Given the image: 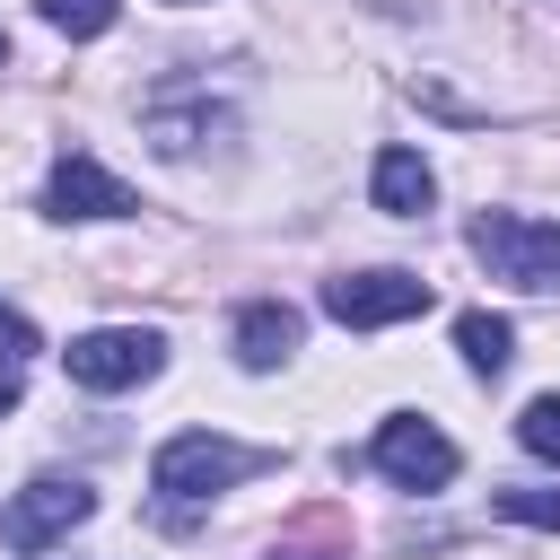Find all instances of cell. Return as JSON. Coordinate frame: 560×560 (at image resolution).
I'll return each mask as SVG.
<instances>
[{
	"label": "cell",
	"mask_w": 560,
	"mask_h": 560,
	"mask_svg": "<svg viewBox=\"0 0 560 560\" xmlns=\"http://www.w3.org/2000/svg\"><path fill=\"white\" fill-rule=\"evenodd\" d=\"M262 464H271L262 446H236V438L184 429V438H166V446H158L149 481H158V499H219V490H236V481H245V472H262Z\"/></svg>",
	"instance_id": "1"
},
{
	"label": "cell",
	"mask_w": 560,
	"mask_h": 560,
	"mask_svg": "<svg viewBox=\"0 0 560 560\" xmlns=\"http://www.w3.org/2000/svg\"><path fill=\"white\" fill-rule=\"evenodd\" d=\"M472 254L490 262V280H516V289H560V228H551V219H525V210H481V219H472Z\"/></svg>",
	"instance_id": "2"
},
{
	"label": "cell",
	"mask_w": 560,
	"mask_h": 560,
	"mask_svg": "<svg viewBox=\"0 0 560 560\" xmlns=\"http://www.w3.org/2000/svg\"><path fill=\"white\" fill-rule=\"evenodd\" d=\"M158 359H166V341H158L149 324H105V332H79V341L61 350L70 385H88V394H122V385H149V376H158Z\"/></svg>",
	"instance_id": "3"
},
{
	"label": "cell",
	"mask_w": 560,
	"mask_h": 560,
	"mask_svg": "<svg viewBox=\"0 0 560 560\" xmlns=\"http://www.w3.org/2000/svg\"><path fill=\"white\" fill-rule=\"evenodd\" d=\"M88 516H96V490L70 481V472H44V481H26V490L0 508V542L35 560V551H52L70 525H88Z\"/></svg>",
	"instance_id": "4"
},
{
	"label": "cell",
	"mask_w": 560,
	"mask_h": 560,
	"mask_svg": "<svg viewBox=\"0 0 560 560\" xmlns=\"http://www.w3.org/2000/svg\"><path fill=\"white\" fill-rule=\"evenodd\" d=\"M324 315L350 332L411 324V315H429V280L420 271H341V280H324Z\"/></svg>",
	"instance_id": "5"
},
{
	"label": "cell",
	"mask_w": 560,
	"mask_h": 560,
	"mask_svg": "<svg viewBox=\"0 0 560 560\" xmlns=\"http://www.w3.org/2000/svg\"><path fill=\"white\" fill-rule=\"evenodd\" d=\"M455 438L446 429H429V420H385L376 429V472L385 481H402V490H446L455 481Z\"/></svg>",
	"instance_id": "6"
},
{
	"label": "cell",
	"mask_w": 560,
	"mask_h": 560,
	"mask_svg": "<svg viewBox=\"0 0 560 560\" xmlns=\"http://www.w3.org/2000/svg\"><path fill=\"white\" fill-rule=\"evenodd\" d=\"M44 201H52V219H131V210H140V201H131V184H122V175H105L88 149H70V158L52 166Z\"/></svg>",
	"instance_id": "7"
},
{
	"label": "cell",
	"mask_w": 560,
	"mask_h": 560,
	"mask_svg": "<svg viewBox=\"0 0 560 560\" xmlns=\"http://www.w3.org/2000/svg\"><path fill=\"white\" fill-rule=\"evenodd\" d=\"M298 332H306V324H298V306L262 298V306H245V315H236V359L262 376V368H280V359L298 350Z\"/></svg>",
	"instance_id": "8"
},
{
	"label": "cell",
	"mask_w": 560,
	"mask_h": 560,
	"mask_svg": "<svg viewBox=\"0 0 560 560\" xmlns=\"http://www.w3.org/2000/svg\"><path fill=\"white\" fill-rule=\"evenodd\" d=\"M429 201H438L429 158H420V149H385V158H376V210H385V219H420Z\"/></svg>",
	"instance_id": "9"
},
{
	"label": "cell",
	"mask_w": 560,
	"mask_h": 560,
	"mask_svg": "<svg viewBox=\"0 0 560 560\" xmlns=\"http://www.w3.org/2000/svg\"><path fill=\"white\" fill-rule=\"evenodd\" d=\"M455 350H464V368H472V376H499V368L516 359V324H508V315H481V306H472V315L455 324Z\"/></svg>",
	"instance_id": "10"
},
{
	"label": "cell",
	"mask_w": 560,
	"mask_h": 560,
	"mask_svg": "<svg viewBox=\"0 0 560 560\" xmlns=\"http://www.w3.org/2000/svg\"><path fill=\"white\" fill-rule=\"evenodd\" d=\"M271 560H350V525H341L332 508H315V516H298V525L271 542Z\"/></svg>",
	"instance_id": "11"
},
{
	"label": "cell",
	"mask_w": 560,
	"mask_h": 560,
	"mask_svg": "<svg viewBox=\"0 0 560 560\" xmlns=\"http://www.w3.org/2000/svg\"><path fill=\"white\" fill-rule=\"evenodd\" d=\"M516 446H525L534 464H560V394H534V402L516 411Z\"/></svg>",
	"instance_id": "12"
},
{
	"label": "cell",
	"mask_w": 560,
	"mask_h": 560,
	"mask_svg": "<svg viewBox=\"0 0 560 560\" xmlns=\"http://www.w3.org/2000/svg\"><path fill=\"white\" fill-rule=\"evenodd\" d=\"M508 525H542V534H560V490H499L490 499Z\"/></svg>",
	"instance_id": "13"
},
{
	"label": "cell",
	"mask_w": 560,
	"mask_h": 560,
	"mask_svg": "<svg viewBox=\"0 0 560 560\" xmlns=\"http://www.w3.org/2000/svg\"><path fill=\"white\" fill-rule=\"evenodd\" d=\"M114 9H122V0H44V18H52L61 35H105Z\"/></svg>",
	"instance_id": "14"
},
{
	"label": "cell",
	"mask_w": 560,
	"mask_h": 560,
	"mask_svg": "<svg viewBox=\"0 0 560 560\" xmlns=\"http://www.w3.org/2000/svg\"><path fill=\"white\" fill-rule=\"evenodd\" d=\"M44 341H35V324L18 315V306H0V368H18V359H35Z\"/></svg>",
	"instance_id": "15"
},
{
	"label": "cell",
	"mask_w": 560,
	"mask_h": 560,
	"mask_svg": "<svg viewBox=\"0 0 560 560\" xmlns=\"http://www.w3.org/2000/svg\"><path fill=\"white\" fill-rule=\"evenodd\" d=\"M0 411H18V368H0Z\"/></svg>",
	"instance_id": "16"
},
{
	"label": "cell",
	"mask_w": 560,
	"mask_h": 560,
	"mask_svg": "<svg viewBox=\"0 0 560 560\" xmlns=\"http://www.w3.org/2000/svg\"><path fill=\"white\" fill-rule=\"evenodd\" d=\"M166 9H192V0H166Z\"/></svg>",
	"instance_id": "17"
},
{
	"label": "cell",
	"mask_w": 560,
	"mask_h": 560,
	"mask_svg": "<svg viewBox=\"0 0 560 560\" xmlns=\"http://www.w3.org/2000/svg\"><path fill=\"white\" fill-rule=\"evenodd\" d=\"M0 61H9V35H0Z\"/></svg>",
	"instance_id": "18"
}]
</instances>
